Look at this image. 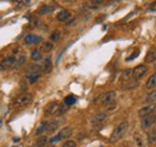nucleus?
Returning a JSON list of instances; mask_svg holds the SVG:
<instances>
[{"instance_id": "1", "label": "nucleus", "mask_w": 156, "mask_h": 147, "mask_svg": "<svg viewBox=\"0 0 156 147\" xmlns=\"http://www.w3.org/2000/svg\"><path fill=\"white\" fill-rule=\"evenodd\" d=\"M127 128H129L127 121H123L121 123H119V124L114 128V130H113V133H112V135H111L109 141H111V142H117L118 140H120V139L125 135Z\"/></svg>"}, {"instance_id": "2", "label": "nucleus", "mask_w": 156, "mask_h": 147, "mask_svg": "<svg viewBox=\"0 0 156 147\" xmlns=\"http://www.w3.org/2000/svg\"><path fill=\"white\" fill-rule=\"evenodd\" d=\"M31 101H33V95L29 94V93H23L15 100L13 106L17 107V109H21V107H24V106L29 105Z\"/></svg>"}, {"instance_id": "3", "label": "nucleus", "mask_w": 156, "mask_h": 147, "mask_svg": "<svg viewBox=\"0 0 156 147\" xmlns=\"http://www.w3.org/2000/svg\"><path fill=\"white\" fill-rule=\"evenodd\" d=\"M71 135H72V128H71V127H65V128H62V129L60 130V133H59L58 135L53 136V137L49 140V142H51V143H55V142H58V141H60V140L68 139Z\"/></svg>"}, {"instance_id": "4", "label": "nucleus", "mask_w": 156, "mask_h": 147, "mask_svg": "<svg viewBox=\"0 0 156 147\" xmlns=\"http://www.w3.org/2000/svg\"><path fill=\"white\" fill-rule=\"evenodd\" d=\"M148 72V68L145 64H140V65H137L133 70H132V79L133 80H139L142 79L145 74Z\"/></svg>"}, {"instance_id": "5", "label": "nucleus", "mask_w": 156, "mask_h": 147, "mask_svg": "<svg viewBox=\"0 0 156 147\" xmlns=\"http://www.w3.org/2000/svg\"><path fill=\"white\" fill-rule=\"evenodd\" d=\"M154 113H156V104H149V105L142 107L138 111V115L142 118H144L146 116H150V115H154Z\"/></svg>"}, {"instance_id": "6", "label": "nucleus", "mask_w": 156, "mask_h": 147, "mask_svg": "<svg viewBox=\"0 0 156 147\" xmlns=\"http://www.w3.org/2000/svg\"><path fill=\"white\" fill-rule=\"evenodd\" d=\"M42 72V65H39V64H31L27 68V76L30 77V76H37V75H41Z\"/></svg>"}, {"instance_id": "7", "label": "nucleus", "mask_w": 156, "mask_h": 147, "mask_svg": "<svg viewBox=\"0 0 156 147\" xmlns=\"http://www.w3.org/2000/svg\"><path fill=\"white\" fill-rule=\"evenodd\" d=\"M115 97H117V93H115L114 91L107 92V93H105V94L102 95V98H101V103H102L103 105H106V106L112 105V104L114 103V100H115Z\"/></svg>"}, {"instance_id": "8", "label": "nucleus", "mask_w": 156, "mask_h": 147, "mask_svg": "<svg viewBox=\"0 0 156 147\" xmlns=\"http://www.w3.org/2000/svg\"><path fill=\"white\" fill-rule=\"evenodd\" d=\"M155 123H156V113L150 115V116H146V117L142 118L140 125H142V128H143V129H149V128H150V127H152Z\"/></svg>"}, {"instance_id": "9", "label": "nucleus", "mask_w": 156, "mask_h": 147, "mask_svg": "<svg viewBox=\"0 0 156 147\" xmlns=\"http://www.w3.org/2000/svg\"><path fill=\"white\" fill-rule=\"evenodd\" d=\"M15 62H16L15 56H10V57L5 58L1 63H0V71H5V70H7V69L12 68V66H13V64H15Z\"/></svg>"}, {"instance_id": "10", "label": "nucleus", "mask_w": 156, "mask_h": 147, "mask_svg": "<svg viewBox=\"0 0 156 147\" xmlns=\"http://www.w3.org/2000/svg\"><path fill=\"white\" fill-rule=\"evenodd\" d=\"M58 110H59V103H58V101H51V103L45 107V113L49 116V115L56 113Z\"/></svg>"}, {"instance_id": "11", "label": "nucleus", "mask_w": 156, "mask_h": 147, "mask_svg": "<svg viewBox=\"0 0 156 147\" xmlns=\"http://www.w3.org/2000/svg\"><path fill=\"white\" fill-rule=\"evenodd\" d=\"M72 14L68 10H61L58 15H56V20L60 22H68V20L71 18Z\"/></svg>"}, {"instance_id": "12", "label": "nucleus", "mask_w": 156, "mask_h": 147, "mask_svg": "<svg viewBox=\"0 0 156 147\" xmlns=\"http://www.w3.org/2000/svg\"><path fill=\"white\" fill-rule=\"evenodd\" d=\"M156 60V47H152L148 51V53L144 57V63H152Z\"/></svg>"}, {"instance_id": "13", "label": "nucleus", "mask_w": 156, "mask_h": 147, "mask_svg": "<svg viewBox=\"0 0 156 147\" xmlns=\"http://www.w3.org/2000/svg\"><path fill=\"white\" fill-rule=\"evenodd\" d=\"M41 41H42V38H41V36H36V35H34V34H28V35L25 36V39H24V42H25L27 45L39 44V42H41Z\"/></svg>"}, {"instance_id": "14", "label": "nucleus", "mask_w": 156, "mask_h": 147, "mask_svg": "<svg viewBox=\"0 0 156 147\" xmlns=\"http://www.w3.org/2000/svg\"><path fill=\"white\" fill-rule=\"evenodd\" d=\"M56 9V5L55 4H53V5H43V6H41L40 9H39V15H47V14H51V12H53L54 10Z\"/></svg>"}, {"instance_id": "15", "label": "nucleus", "mask_w": 156, "mask_h": 147, "mask_svg": "<svg viewBox=\"0 0 156 147\" xmlns=\"http://www.w3.org/2000/svg\"><path fill=\"white\" fill-rule=\"evenodd\" d=\"M53 69V64H52V58L51 57H47L45 60H43V64H42V71L45 74H49Z\"/></svg>"}, {"instance_id": "16", "label": "nucleus", "mask_w": 156, "mask_h": 147, "mask_svg": "<svg viewBox=\"0 0 156 147\" xmlns=\"http://www.w3.org/2000/svg\"><path fill=\"white\" fill-rule=\"evenodd\" d=\"M59 127H60V121H59V119L51 121V122H48V125H47L46 131H47V133H54L55 130H58Z\"/></svg>"}, {"instance_id": "17", "label": "nucleus", "mask_w": 156, "mask_h": 147, "mask_svg": "<svg viewBox=\"0 0 156 147\" xmlns=\"http://www.w3.org/2000/svg\"><path fill=\"white\" fill-rule=\"evenodd\" d=\"M106 117H107V115H106L105 112H99V113H96V115L91 118V124H99V123L103 122V121L106 119Z\"/></svg>"}, {"instance_id": "18", "label": "nucleus", "mask_w": 156, "mask_h": 147, "mask_svg": "<svg viewBox=\"0 0 156 147\" xmlns=\"http://www.w3.org/2000/svg\"><path fill=\"white\" fill-rule=\"evenodd\" d=\"M156 101V89L155 91H151L150 93H148L144 98V103H146L148 105L149 104H154Z\"/></svg>"}, {"instance_id": "19", "label": "nucleus", "mask_w": 156, "mask_h": 147, "mask_svg": "<svg viewBox=\"0 0 156 147\" xmlns=\"http://www.w3.org/2000/svg\"><path fill=\"white\" fill-rule=\"evenodd\" d=\"M124 83L125 85L123 86V89H132V88H136L138 86L137 80H129V81H125Z\"/></svg>"}, {"instance_id": "20", "label": "nucleus", "mask_w": 156, "mask_h": 147, "mask_svg": "<svg viewBox=\"0 0 156 147\" xmlns=\"http://www.w3.org/2000/svg\"><path fill=\"white\" fill-rule=\"evenodd\" d=\"M145 87L146 88H154V87H156V72L152 74V75L148 79V81L145 83Z\"/></svg>"}, {"instance_id": "21", "label": "nucleus", "mask_w": 156, "mask_h": 147, "mask_svg": "<svg viewBox=\"0 0 156 147\" xmlns=\"http://www.w3.org/2000/svg\"><path fill=\"white\" fill-rule=\"evenodd\" d=\"M76 101H77V98H76L74 95H67V97H65V99H64V104H65L66 106L74 105Z\"/></svg>"}, {"instance_id": "22", "label": "nucleus", "mask_w": 156, "mask_h": 147, "mask_svg": "<svg viewBox=\"0 0 156 147\" xmlns=\"http://www.w3.org/2000/svg\"><path fill=\"white\" fill-rule=\"evenodd\" d=\"M47 125H48V122L47 121H43L39 127H37V129H36V131H35V134L36 135H41L42 133H45L46 131V129H47Z\"/></svg>"}, {"instance_id": "23", "label": "nucleus", "mask_w": 156, "mask_h": 147, "mask_svg": "<svg viewBox=\"0 0 156 147\" xmlns=\"http://www.w3.org/2000/svg\"><path fill=\"white\" fill-rule=\"evenodd\" d=\"M146 139H148V142H149V143L156 142V130H150V131H148Z\"/></svg>"}, {"instance_id": "24", "label": "nucleus", "mask_w": 156, "mask_h": 147, "mask_svg": "<svg viewBox=\"0 0 156 147\" xmlns=\"http://www.w3.org/2000/svg\"><path fill=\"white\" fill-rule=\"evenodd\" d=\"M47 142H48V139H47L46 136H41V137H39V139H37L35 147H46Z\"/></svg>"}, {"instance_id": "25", "label": "nucleus", "mask_w": 156, "mask_h": 147, "mask_svg": "<svg viewBox=\"0 0 156 147\" xmlns=\"http://www.w3.org/2000/svg\"><path fill=\"white\" fill-rule=\"evenodd\" d=\"M131 77H132V71L130 69H126V70L123 71V74H121V80L123 81H129Z\"/></svg>"}, {"instance_id": "26", "label": "nucleus", "mask_w": 156, "mask_h": 147, "mask_svg": "<svg viewBox=\"0 0 156 147\" xmlns=\"http://www.w3.org/2000/svg\"><path fill=\"white\" fill-rule=\"evenodd\" d=\"M25 59H27V58H25V56H22V57H19L18 59H16V62H15V64H13L12 69H13V70H17V69H18V68H19V66H21V65L25 62Z\"/></svg>"}, {"instance_id": "27", "label": "nucleus", "mask_w": 156, "mask_h": 147, "mask_svg": "<svg viewBox=\"0 0 156 147\" xmlns=\"http://www.w3.org/2000/svg\"><path fill=\"white\" fill-rule=\"evenodd\" d=\"M134 141H136V143H137V146H138V147H144L143 137H142V135H140V134H138V133H136V134H134Z\"/></svg>"}, {"instance_id": "28", "label": "nucleus", "mask_w": 156, "mask_h": 147, "mask_svg": "<svg viewBox=\"0 0 156 147\" xmlns=\"http://www.w3.org/2000/svg\"><path fill=\"white\" fill-rule=\"evenodd\" d=\"M52 48H53V44L52 42H45L41 46V51L42 52H49Z\"/></svg>"}, {"instance_id": "29", "label": "nucleus", "mask_w": 156, "mask_h": 147, "mask_svg": "<svg viewBox=\"0 0 156 147\" xmlns=\"http://www.w3.org/2000/svg\"><path fill=\"white\" fill-rule=\"evenodd\" d=\"M31 58H33L34 60H40V59H41L40 51H39V50H34V51L31 52Z\"/></svg>"}, {"instance_id": "30", "label": "nucleus", "mask_w": 156, "mask_h": 147, "mask_svg": "<svg viewBox=\"0 0 156 147\" xmlns=\"http://www.w3.org/2000/svg\"><path fill=\"white\" fill-rule=\"evenodd\" d=\"M62 147H77V143L73 140H67L62 143Z\"/></svg>"}, {"instance_id": "31", "label": "nucleus", "mask_w": 156, "mask_h": 147, "mask_svg": "<svg viewBox=\"0 0 156 147\" xmlns=\"http://www.w3.org/2000/svg\"><path fill=\"white\" fill-rule=\"evenodd\" d=\"M59 36H60V30H54L52 33V35H51V40L52 41H56L59 39Z\"/></svg>"}, {"instance_id": "32", "label": "nucleus", "mask_w": 156, "mask_h": 147, "mask_svg": "<svg viewBox=\"0 0 156 147\" xmlns=\"http://www.w3.org/2000/svg\"><path fill=\"white\" fill-rule=\"evenodd\" d=\"M137 56H138V51H136V52H134V53H133L132 56H130V57H127V58H126V62H130V60H133V59H134V58H136Z\"/></svg>"}, {"instance_id": "33", "label": "nucleus", "mask_w": 156, "mask_h": 147, "mask_svg": "<svg viewBox=\"0 0 156 147\" xmlns=\"http://www.w3.org/2000/svg\"><path fill=\"white\" fill-rule=\"evenodd\" d=\"M66 112V107H64V106H59V110H58V115H62V113H65Z\"/></svg>"}, {"instance_id": "34", "label": "nucleus", "mask_w": 156, "mask_h": 147, "mask_svg": "<svg viewBox=\"0 0 156 147\" xmlns=\"http://www.w3.org/2000/svg\"><path fill=\"white\" fill-rule=\"evenodd\" d=\"M151 6H149V9L150 10H156V3H152V4H150Z\"/></svg>"}, {"instance_id": "35", "label": "nucleus", "mask_w": 156, "mask_h": 147, "mask_svg": "<svg viewBox=\"0 0 156 147\" xmlns=\"http://www.w3.org/2000/svg\"><path fill=\"white\" fill-rule=\"evenodd\" d=\"M18 141H19V139H18V137H15V139H13V142H18Z\"/></svg>"}]
</instances>
